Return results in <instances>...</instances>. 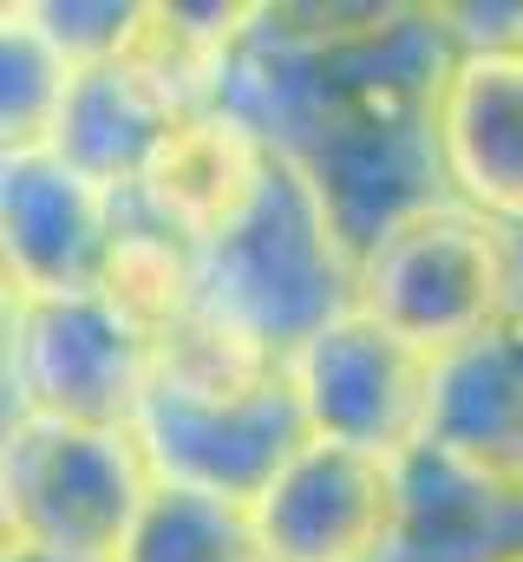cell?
Here are the masks:
<instances>
[{"mask_svg":"<svg viewBox=\"0 0 523 562\" xmlns=\"http://www.w3.org/2000/svg\"><path fill=\"white\" fill-rule=\"evenodd\" d=\"M523 236L498 229L491 216L465 203H419L360 249L354 307L405 340L412 353L452 367L498 340L511 301H518Z\"/></svg>","mask_w":523,"mask_h":562,"instance_id":"1","label":"cell"},{"mask_svg":"<svg viewBox=\"0 0 523 562\" xmlns=\"http://www.w3.org/2000/svg\"><path fill=\"white\" fill-rule=\"evenodd\" d=\"M157 491L137 425L20 419L7 431V550L20 562H119Z\"/></svg>","mask_w":523,"mask_h":562,"instance_id":"2","label":"cell"},{"mask_svg":"<svg viewBox=\"0 0 523 562\" xmlns=\"http://www.w3.org/2000/svg\"><path fill=\"white\" fill-rule=\"evenodd\" d=\"M288 380H294L308 438H334V445L380 451V458H412L419 445L438 438L445 367L392 340L360 307L308 334L288 353Z\"/></svg>","mask_w":523,"mask_h":562,"instance_id":"3","label":"cell"},{"mask_svg":"<svg viewBox=\"0 0 523 562\" xmlns=\"http://www.w3.org/2000/svg\"><path fill=\"white\" fill-rule=\"evenodd\" d=\"M275 170H281V144L243 105H210L157 132V144L137 164L131 203L170 236H183L197 256H216L262 210Z\"/></svg>","mask_w":523,"mask_h":562,"instance_id":"4","label":"cell"},{"mask_svg":"<svg viewBox=\"0 0 523 562\" xmlns=\"http://www.w3.org/2000/svg\"><path fill=\"white\" fill-rule=\"evenodd\" d=\"M275 562H392L399 543V458L301 438L256 497Z\"/></svg>","mask_w":523,"mask_h":562,"instance_id":"5","label":"cell"},{"mask_svg":"<svg viewBox=\"0 0 523 562\" xmlns=\"http://www.w3.org/2000/svg\"><path fill=\"white\" fill-rule=\"evenodd\" d=\"M20 301V393L26 419L137 425L151 347L99 294H13Z\"/></svg>","mask_w":523,"mask_h":562,"instance_id":"6","label":"cell"},{"mask_svg":"<svg viewBox=\"0 0 523 562\" xmlns=\"http://www.w3.org/2000/svg\"><path fill=\"white\" fill-rule=\"evenodd\" d=\"M432 150L452 203L523 236V40L452 53L432 99Z\"/></svg>","mask_w":523,"mask_h":562,"instance_id":"7","label":"cell"},{"mask_svg":"<svg viewBox=\"0 0 523 562\" xmlns=\"http://www.w3.org/2000/svg\"><path fill=\"white\" fill-rule=\"evenodd\" d=\"M119 562H275V557L262 543L256 504L203 491V484L157 477V491L144 497Z\"/></svg>","mask_w":523,"mask_h":562,"instance_id":"8","label":"cell"}]
</instances>
